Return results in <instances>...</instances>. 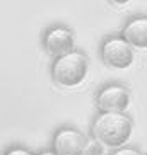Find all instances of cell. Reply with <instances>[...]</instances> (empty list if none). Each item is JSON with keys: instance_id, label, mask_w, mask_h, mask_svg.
<instances>
[{"instance_id": "6da1fadb", "label": "cell", "mask_w": 147, "mask_h": 155, "mask_svg": "<svg viewBox=\"0 0 147 155\" xmlns=\"http://www.w3.org/2000/svg\"><path fill=\"white\" fill-rule=\"evenodd\" d=\"M91 133L99 145L121 148L130 140L132 119L125 113H99L92 121Z\"/></svg>"}, {"instance_id": "7a4b0ae2", "label": "cell", "mask_w": 147, "mask_h": 155, "mask_svg": "<svg viewBox=\"0 0 147 155\" xmlns=\"http://www.w3.org/2000/svg\"><path fill=\"white\" fill-rule=\"evenodd\" d=\"M89 72V60L82 51H70L55 58L51 65V77L62 87H75L82 84Z\"/></svg>"}, {"instance_id": "3957f363", "label": "cell", "mask_w": 147, "mask_h": 155, "mask_svg": "<svg viewBox=\"0 0 147 155\" xmlns=\"http://www.w3.org/2000/svg\"><path fill=\"white\" fill-rule=\"evenodd\" d=\"M101 58L106 67L125 70L133 63V48L121 36L106 38L101 46Z\"/></svg>"}, {"instance_id": "277c9868", "label": "cell", "mask_w": 147, "mask_h": 155, "mask_svg": "<svg viewBox=\"0 0 147 155\" xmlns=\"http://www.w3.org/2000/svg\"><path fill=\"white\" fill-rule=\"evenodd\" d=\"M130 104V92L120 84H108L96 96L99 113H125Z\"/></svg>"}, {"instance_id": "5b68a950", "label": "cell", "mask_w": 147, "mask_h": 155, "mask_svg": "<svg viewBox=\"0 0 147 155\" xmlns=\"http://www.w3.org/2000/svg\"><path fill=\"white\" fill-rule=\"evenodd\" d=\"M87 138L75 128H60L53 135V152L55 155H86Z\"/></svg>"}, {"instance_id": "8992f818", "label": "cell", "mask_w": 147, "mask_h": 155, "mask_svg": "<svg viewBox=\"0 0 147 155\" xmlns=\"http://www.w3.org/2000/svg\"><path fill=\"white\" fill-rule=\"evenodd\" d=\"M74 45H75L74 32L69 28H63V26L50 28L46 31L45 38H43V48L53 58H60V56L74 51Z\"/></svg>"}, {"instance_id": "52a82bcc", "label": "cell", "mask_w": 147, "mask_h": 155, "mask_svg": "<svg viewBox=\"0 0 147 155\" xmlns=\"http://www.w3.org/2000/svg\"><path fill=\"white\" fill-rule=\"evenodd\" d=\"M121 38L132 48L147 50V15H135L123 26Z\"/></svg>"}, {"instance_id": "ba28073f", "label": "cell", "mask_w": 147, "mask_h": 155, "mask_svg": "<svg viewBox=\"0 0 147 155\" xmlns=\"http://www.w3.org/2000/svg\"><path fill=\"white\" fill-rule=\"evenodd\" d=\"M4 155H34V153L28 148H24V147H10Z\"/></svg>"}, {"instance_id": "9c48e42d", "label": "cell", "mask_w": 147, "mask_h": 155, "mask_svg": "<svg viewBox=\"0 0 147 155\" xmlns=\"http://www.w3.org/2000/svg\"><path fill=\"white\" fill-rule=\"evenodd\" d=\"M111 155H142L138 150L135 148H128V147H121V148H116Z\"/></svg>"}, {"instance_id": "30bf717a", "label": "cell", "mask_w": 147, "mask_h": 155, "mask_svg": "<svg viewBox=\"0 0 147 155\" xmlns=\"http://www.w3.org/2000/svg\"><path fill=\"white\" fill-rule=\"evenodd\" d=\"M38 155H55V152L53 150H46V152H41V153H38Z\"/></svg>"}, {"instance_id": "8fae6325", "label": "cell", "mask_w": 147, "mask_h": 155, "mask_svg": "<svg viewBox=\"0 0 147 155\" xmlns=\"http://www.w3.org/2000/svg\"><path fill=\"white\" fill-rule=\"evenodd\" d=\"M142 155H147V152H145V153H142Z\"/></svg>"}]
</instances>
